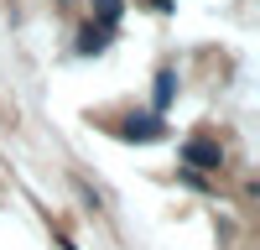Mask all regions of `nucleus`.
Wrapping results in <instances>:
<instances>
[{"label":"nucleus","mask_w":260,"mask_h":250,"mask_svg":"<svg viewBox=\"0 0 260 250\" xmlns=\"http://www.w3.org/2000/svg\"><path fill=\"white\" fill-rule=\"evenodd\" d=\"M182 162L198 167V172H219V167H224V146L213 141V136H192V141L182 146Z\"/></svg>","instance_id":"f257e3e1"},{"label":"nucleus","mask_w":260,"mask_h":250,"mask_svg":"<svg viewBox=\"0 0 260 250\" xmlns=\"http://www.w3.org/2000/svg\"><path fill=\"white\" fill-rule=\"evenodd\" d=\"M161 131H167V125H161L156 115H125V120H120V136H125V141H156Z\"/></svg>","instance_id":"f03ea898"},{"label":"nucleus","mask_w":260,"mask_h":250,"mask_svg":"<svg viewBox=\"0 0 260 250\" xmlns=\"http://www.w3.org/2000/svg\"><path fill=\"white\" fill-rule=\"evenodd\" d=\"M104 42H110V26H99V21H94V26H83V32H78V52H83V57H94V52H104Z\"/></svg>","instance_id":"7ed1b4c3"},{"label":"nucleus","mask_w":260,"mask_h":250,"mask_svg":"<svg viewBox=\"0 0 260 250\" xmlns=\"http://www.w3.org/2000/svg\"><path fill=\"white\" fill-rule=\"evenodd\" d=\"M89 6H94V21H99V26H120V16H125V0H89Z\"/></svg>","instance_id":"20e7f679"},{"label":"nucleus","mask_w":260,"mask_h":250,"mask_svg":"<svg viewBox=\"0 0 260 250\" xmlns=\"http://www.w3.org/2000/svg\"><path fill=\"white\" fill-rule=\"evenodd\" d=\"M172 94H177V73H172V68H161V73H156V110H167V104H172Z\"/></svg>","instance_id":"39448f33"},{"label":"nucleus","mask_w":260,"mask_h":250,"mask_svg":"<svg viewBox=\"0 0 260 250\" xmlns=\"http://www.w3.org/2000/svg\"><path fill=\"white\" fill-rule=\"evenodd\" d=\"M151 11H172V0H151Z\"/></svg>","instance_id":"423d86ee"}]
</instances>
